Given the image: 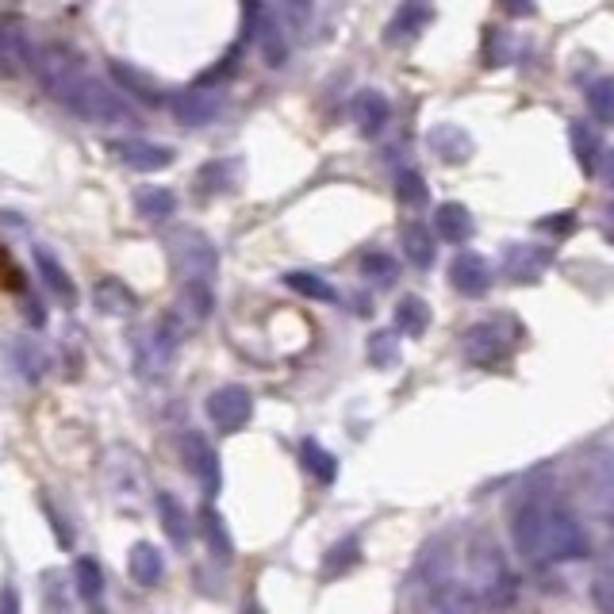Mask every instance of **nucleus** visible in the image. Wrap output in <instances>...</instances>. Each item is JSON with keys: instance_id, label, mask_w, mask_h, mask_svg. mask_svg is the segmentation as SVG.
<instances>
[{"instance_id": "obj_46", "label": "nucleus", "mask_w": 614, "mask_h": 614, "mask_svg": "<svg viewBox=\"0 0 614 614\" xmlns=\"http://www.w3.org/2000/svg\"><path fill=\"white\" fill-rule=\"evenodd\" d=\"M242 614H265L262 607H257V603L254 600H246V603H242Z\"/></svg>"}, {"instance_id": "obj_10", "label": "nucleus", "mask_w": 614, "mask_h": 614, "mask_svg": "<svg viewBox=\"0 0 614 614\" xmlns=\"http://www.w3.org/2000/svg\"><path fill=\"white\" fill-rule=\"evenodd\" d=\"M434 20V8L431 0H403L400 8H395V15L388 20L384 28V43H411V39L419 35V31L426 28V23Z\"/></svg>"}, {"instance_id": "obj_42", "label": "nucleus", "mask_w": 614, "mask_h": 614, "mask_svg": "<svg viewBox=\"0 0 614 614\" xmlns=\"http://www.w3.org/2000/svg\"><path fill=\"white\" fill-rule=\"evenodd\" d=\"M504 8H507L511 15H527V20H530V15H538V4H534V0H504Z\"/></svg>"}, {"instance_id": "obj_38", "label": "nucleus", "mask_w": 614, "mask_h": 614, "mask_svg": "<svg viewBox=\"0 0 614 614\" xmlns=\"http://www.w3.org/2000/svg\"><path fill=\"white\" fill-rule=\"evenodd\" d=\"M361 273H366L369 280H381V285H388V280H395V262L388 254H381V250H373V254L361 257Z\"/></svg>"}, {"instance_id": "obj_39", "label": "nucleus", "mask_w": 614, "mask_h": 614, "mask_svg": "<svg viewBox=\"0 0 614 614\" xmlns=\"http://www.w3.org/2000/svg\"><path fill=\"white\" fill-rule=\"evenodd\" d=\"M592 600H595V607H600V614H614V572H607V576H595Z\"/></svg>"}, {"instance_id": "obj_2", "label": "nucleus", "mask_w": 614, "mask_h": 614, "mask_svg": "<svg viewBox=\"0 0 614 614\" xmlns=\"http://www.w3.org/2000/svg\"><path fill=\"white\" fill-rule=\"evenodd\" d=\"M587 549H592V541H587V530L576 522V515L564 511V507L546 504L541 538H538V569L541 564L580 561V557H587Z\"/></svg>"}, {"instance_id": "obj_3", "label": "nucleus", "mask_w": 614, "mask_h": 614, "mask_svg": "<svg viewBox=\"0 0 614 614\" xmlns=\"http://www.w3.org/2000/svg\"><path fill=\"white\" fill-rule=\"evenodd\" d=\"M169 257H173V269L181 273L184 285H212L215 269H220V254H215L212 239L192 227L169 234Z\"/></svg>"}, {"instance_id": "obj_15", "label": "nucleus", "mask_w": 614, "mask_h": 614, "mask_svg": "<svg viewBox=\"0 0 614 614\" xmlns=\"http://www.w3.org/2000/svg\"><path fill=\"white\" fill-rule=\"evenodd\" d=\"M426 147H431V154H438L442 161L457 166V161L473 158V135L460 131L457 124H438V127H431V135H426Z\"/></svg>"}, {"instance_id": "obj_13", "label": "nucleus", "mask_w": 614, "mask_h": 614, "mask_svg": "<svg viewBox=\"0 0 614 614\" xmlns=\"http://www.w3.org/2000/svg\"><path fill=\"white\" fill-rule=\"evenodd\" d=\"M388 119H392V104H388L384 93L361 88V93L353 96V124H358V131L366 135V139H377L388 127Z\"/></svg>"}, {"instance_id": "obj_5", "label": "nucleus", "mask_w": 614, "mask_h": 614, "mask_svg": "<svg viewBox=\"0 0 614 614\" xmlns=\"http://www.w3.org/2000/svg\"><path fill=\"white\" fill-rule=\"evenodd\" d=\"M250 415H254V395H250L242 384H223L208 395V419H212L223 434L246 426Z\"/></svg>"}, {"instance_id": "obj_40", "label": "nucleus", "mask_w": 614, "mask_h": 614, "mask_svg": "<svg viewBox=\"0 0 614 614\" xmlns=\"http://www.w3.org/2000/svg\"><path fill=\"white\" fill-rule=\"evenodd\" d=\"M538 227H541V231H549V234H569L572 227H576V215H572V212L549 215V220H541Z\"/></svg>"}, {"instance_id": "obj_24", "label": "nucleus", "mask_w": 614, "mask_h": 614, "mask_svg": "<svg viewBox=\"0 0 614 614\" xmlns=\"http://www.w3.org/2000/svg\"><path fill=\"white\" fill-rule=\"evenodd\" d=\"M93 304L100 315H127L135 311V293L127 285H119V280H100L93 293Z\"/></svg>"}, {"instance_id": "obj_22", "label": "nucleus", "mask_w": 614, "mask_h": 614, "mask_svg": "<svg viewBox=\"0 0 614 614\" xmlns=\"http://www.w3.org/2000/svg\"><path fill=\"white\" fill-rule=\"evenodd\" d=\"M200 534H204L208 549H212L220 561H231L234 557V541L227 534V522H223V515L215 511V507H204V511H200Z\"/></svg>"}, {"instance_id": "obj_28", "label": "nucleus", "mask_w": 614, "mask_h": 614, "mask_svg": "<svg viewBox=\"0 0 614 614\" xmlns=\"http://www.w3.org/2000/svg\"><path fill=\"white\" fill-rule=\"evenodd\" d=\"M257 39H262V54H265V62H269V66H285V59H288V43H285V35H280L277 20H273L269 12L257 15Z\"/></svg>"}, {"instance_id": "obj_41", "label": "nucleus", "mask_w": 614, "mask_h": 614, "mask_svg": "<svg viewBox=\"0 0 614 614\" xmlns=\"http://www.w3.org/2000/svg\"><path fill=\"white\" fill-rule=\"evenodd\" d=\"M280 4L288 8V15H293L296 23H304L307 15H311V0H280Z\"/></svg>"}, {"instance_id": "obj_30", "label": "nucleus", "mask_w": 614, "mask_h": 614, "mask_svg": "<svg viewBox=\"0 0 614 614\" xmlns=\"http://www.w3.org/2000/svg\"><path fill=\"white\" fill-rule=\"evenodd\" d=\"M300 460H304L307 473H311L315 480H322V484H330V480L338 476V460H335V454H327V449H322L315 438H304V442H300Z\"/></svg>"}, {"instance_id": "obj_7", "label": "nucleus", "mask_w": 614, "mask_h": 614, "mask_svg": "<svg viewBox=\"0 0 614 614\" xmlns=\"http://www.w3.org/2000/svg\"><path fill=\"white\" fill-rule=\"evenodd\" d=\"M553 265V250L534 246V242H515V246L504 250V273L515 280V285H534L541 273Z\"/></svg>"}, {"instance_id": "obj_8", "label": "nucleus", "mask_w": 614, "mask_h": 614, "mask_svg": "<svg viewBox=\"0 0 614 614\" xmlns=\"http://www.w3.org/2000/svg\"><path fill=\"white\" fill-rule=\"evenodd\" d=\"M108 150L124 161L127 169H139V173H158L173 161V150L161 147V142H147V139H116L108 142Z\"/></svg>"}, {"instance_id": "obj_43", "label": "nucleus", "mask_w": 614, "mask_h": 614, "mask_svg": "<svg viewBox=\"0 0 614 614\" xmlns=\"http://www.w3.org/2000/svg\"><path fill=\"white\" fill-rule=\"evenodd\" d=\"M0 614H20V592H15V587H4V592H0Z\"/></svg>"}, {"instance_id": "obj_25", "label": "nucleus", "mask_w": 614, "mask_h": 614, "mask_svg": "<svg viewBox=\"0 0 614 614\" xmlns=\"http://www.w3.org/2000/svg\"><path fill=\"white\" fill-rule=\"evenodd\" d=\"M35 265H39V273H43L46 288H51V293L59 296L62 304H74V280H70L66 269H62L59 257L46 254V250H35Z\"/></svg>"}, {"instance_id": "obj_18", "label": "nucleus", "mask_w": 614, "mask_h": 614, "mask_svg": "<svg viewBox=\"0 0 614 614\" xmlns=\"http://www.w3.org/2000/svg\"><path fill=\"white\" fill-rule=\"evenodd\" d=\"M569 142H572V154H576V166L584 169L587 177L600 169V158H603V142L600 135L592 131V127L584 124V119H572L569 124Z\"/></svg>"}, {"instance_id": "obj_17", "label": "nucleus", "mask_w": 614, "mask_h": 614, "mask_svg": "<svg viewBox=\"0 0 614 614\" xmlns=\"http://www.w3.org/2000/svg\"><path fill=\"white\" fill-rule=\"evenodd\" d=\"M434 231L442 234L446 242H468L476 234V223H473V212H468L465 204H442L438 212H434Z\"/></svg>"}, {"instance_id": "obj_23", "label": "nucleus", "mask_w": 614, "mask_h": 614, "mask_svg": "<svg viewBox=\"0 0 614 614\" xmlns=\"http://www.w3.org/2000/svg\"><path fill=\"white\" fill-rule=\"evenodd\" d=\"M403 242V254L411 257V265H419V269H431L434 265V234L431 227H423V223H407L400 234Z\"/></svg>"}, {"instance_id": "obj_26", "label": "nucleus", "mask_w": 614, "mask_h": 614, "mask_svg": "<svg viewBox=\"0 0 614 614\" xmlns=\"http://www.w3.org/2000/svg\"><path fill=\"white\" fill-rule=\"evenodd\" d=\"M12 361H15V369L28 377V381H43L46 369H51V358H46V350L39 342H28V338L12 342Z\"/></svg>"}, {"instance_id": "obj_21", "label": "nucleus", "mask_w": 614, "mask_h": 614, "mask_svg": "<svg viewBox=\"0 0 614 614\" xmlns=\"http://www.w3.org/2000/svg\"><path fill=\"white\" fill-rule=\"evenodd\" d=\"M426 327H431V304H426L423 296H403V300L395 304V330L407 338H419V335H426Z\"/></svg>"}, {"instance_id": "obj_33", "label": "nucleus", "mask_w": 614, "mask_h": 614, "mask_svg": "<svg viewBox=\"0 0 614 614\" xmlns=\"http://www.w3.org/2000/svg\"><path fill=\"white\" fill-rule=\"evenodd\" d=\"M587 108L600 124L614 127V77H600L592 88H587Z\"/></svg>"}, {"instance_id": "obj_32", "label": "nucleus", "mask_w": 614, "mask_h": 614, "mask_svg": "<svg viewBox=\"0 0 614 614\" xmlns=\"http://www.w3.org/2000/svg\"><path fill=\"white\" fill-rule=\"evenodd\" d=\"M74 584H77V592H81V600H85V603H96V600H100V592H104V572H100V564H96L93 557H81V561L74 564Z\"/></svg>"}, {"instance_id": "obj_44", "label": "nucleus", "mask_w": 614, "mask_h": 614, "mask_svg": "<svg viewBox=\"0 0 614 614\" xmlns=\"http://www.w3.org/2000/svg\"><path fill=\"white\" fill-rule=\"evenodd\" d=\"M603 181H607V189L614 192V150L607 154V166H603Z\"/></svg>"}, {"instance_id": "obj_29", "label": "nucleus", "mask_w": 614, "mask_h": 614, "mask_svg": "<svg viewBox=\"0 0 614 614\" xmlns=\"http://www.w3.org/2000/svg\"><path fill=\"white\" fill-rule=\"evenodd\" d=\"M361 561V541L358 538H342L338 546H330L327 561H322V576L335 580V576H346L350 569H358Z\"/></svg>"}, {"instance_id": "obj_37", "label": "nucleus", "mask_w": 614, "mask_h": 614, "mask_svg": "<svg viewBox=\"0 0 614 614\" xmlns=\"http://www.w3.org/2000/svg\"><path fill=\"white\" fill-rule=\"evenodd\" d=\"M369 361H373L377 369H388L400 361V342H395L392 330H377V335L369 338Z\"/></svg>"}, {"instance_id": "obj_14", "label": "nucleus", "mask_w": 614, "mask_h": 614, "mask_svg": "<svg viewBox=\"0 0 614 614\" xmlns=\"http://www.w3.org/2000/svg\"><path fill=\"white\" fill-rule=\"evenodd\" d=\"M169 112H173L184 127H200V124H212V119L220 116L223 100L215 93H181L169 100Z\"/></svg>"}, {"instance_id": "obj_35", "label": "nucleus", "mask_w": 614, "mask_h": 614, "mask_svg": "<svg viewBox=\"0 0 614 614\" xmlns=\"http://www.w3.org/2000/svg\"><path fill=\"white\" fill-rule=\"evenodd\" d=\"M395 197H400V204H407V208L426 204L423 173H419V169H400V173H395Z\"/></svg>"}, {"instance_id": "obj_27", "label": "nucleus", "mask_w": 614, "mask_h": 614, "mask_svg": "<svg viewBox=\"0 0 614 614\" xmlns=\"http://www.w3.org/2000/svg\"><path fill=\"white\" fill-rule=\"evenodd\" d=\"M234 177H239V166H234L231 158L208 161V166L197 173V192H200V197H212V192H227L231 184H234Z\"/></svg>"}, {"instance_id": "obj_4", "label": "nucleus", "mask_w": 614, "mask_h": 614, "mask_svg": "<svg viewBox=\"0 0 614 614\" xmlns=\"http://www.w3.org/2000/svg\"><path fill=\"white\" fill-rule=\"evenodd\" d=\"M468 561H473V580H476L473 592L480 595V600H496V603L511 600V576H507L504 561H499L496 546H491L488 538L473 541V549H468Z\"/></svg>"}, {"instance_id": "obj_11", "label": "nucleus", "mask_w": 614, "mask_h": 614, "mask_svg": "<svg viewBox=\"0 0 614 614\" xmlns=\"http://www.w3.org/2000/svg\"><path fill=\"white\" fill-rule=\"evenodd\" d=\"M173 346H177V330L169 327H154L147 338H139V373H147L150 381H158L166 373L169 358H173Z\"/></svg>"}, {"instance_id": "obj_31", "label": "nucleus", "mask_w": 614, "mask_h": 614, "mask_svg": "<svg viewBox=\"0 0 614 614\" xmlns=\"http://www.w3.org/2000/svg\"><path fill=\"white\" fill-rule=\"evenodd\" d=\"M135 208H139V215H147V220L161 223V220H169V215L177 212V197L169 189H142L139 197H135Z\"/></svg>"}, {"instance_id": "obj_16", "label": "nucleus", "mask_w": 614, "mask_h": 614, "mask_svg": "<svg viewBox=\"0 0 614 614\" xmlns=\"http://www.w3.org/2000/svg\"><path fill=\"white\" fill-rule=\"evenodd\" d=\"M431 603L438 614H484V600L465 584H454V580H442V584L431 587Z\"/></svg>"}, {"instance_id": "obj_12", "label": "nucleus", "mask_w": 614, "mask_h": 614, "mask_svg": "<svg viewBox=\"0 0 614 614\" xmlns=\"http://www.w3.org/2000/svg\"><path fill=\"white\" fill-rule=\"evenodd\" d=\"M460 350H465V358L473 361V366H496V361H504V353H507V338L499 335L491 322H480V327L465 330Z\"/></svg>"}, {"instance_id": "obj_20", "label": "nucleus", "mask_w": 614, "mask_h": 614, "mask_svg": "<svg viewBox=\"0 0 614 614\" xmlns=\"http://www.w3.org/2000/svg\"><path fill=\"white\" fill-rule=\"evenodd\" d=\"M158 519H161V530H166V538L173 541L177 549H184L192 541V522L189 515H184V507L177 504L169 491H161L158 496Z\"/></svg>"}, {"instance_id": "obj_1", "label": "nucleus", "mask_w": 614, "mask_h": 614, "mask_svg": "<svg viewBox=\"0 0 614 614\" xmlns=\"http://www.w3.org/2000/svg\"><path fill=\"white\" fill-rule=\"evenodd\" d=\"M31 66H35L39 81L51 96H59L70 112H77L81 119H93V124H131L135 112L124 104V96L116 88H108L100 77L85 74L74 54L59 51H31Z\"/></svg>"}, {"instance_id": "obj_36", "label": "nucleus", "mask_w": 614, "mask_h": 614, "mask_svg": "<svg viewBox=\"0 0 614 614\" xmlns=\"http://www.w3.org/2000/svg\"><path fill=\"white\" fill-rule=\"evenodd\" d=\"M112 77H116L124 88H131L135 96H142L147 104H158V88H154V81L142 77V74H135L131 66H124V62H112Z\"/></svg>"}, {"instance_id": "obj_19", "label": "nucleus", "mask_w": 614, "mask_h": 614, "mask_svg": "<svg viewBox=\"0 0 614 614\" xmlns=\"http://www.w3.org/2000/svg\"><path fill=\"white\" fill-rule=\"evenodd\" d=\"M127 569H131V580L139 587H158L161 576H166V561H161V553L150 546V541L131 546V561H127Z\"/></svg>"}, {"instance_id": "obj_45", "label": "nucleus", "mask_w": 614, "mask_h": 614, "mask_svg": "<svg viewBox=\"0 0 614 614\" xmlns=\"http://www.w3.org/2000/svg\"><path fill=\"white\" fill-rule=\"evenodd\" d=\"M603 227H607V239H614V204L603 212Z\"/></svg>"}, {"instance_id": "obj_34", "label": "nucleus", "mask_w": 614, "mask_h": 614, "mask_svg": "<svg viewBox=\"0 0 614 614\" xmlns=\"http://www.w3.org/2000/svg\"><path fill=\"white\" fill-rule=\"evenodd\" d=\"M285 285L293 288V293L307 296V300H322V304L338 300V293H335V288H330L322 277H315V273H288V277H285Z\"/></svg>"}, {"instance_id": "obj_6", "label": "nucleus", "mask_w": 614, "mask_h": 614, "mask_svg": "<svg viewBox=\"0 0 614 614\" xmlns=\"http://www.w3.org/2000/svg\"><path fill=\"white\" fill-rule=\"evenodd\" d=\"M177 454H181V465L189 468L192 476H197L200 484H204L208 496H215L223 484V473H220V457H215V449L204 442V434L189 431L181 434V442H177Z\"/></svg>"}, {"instance_id": "obj_9", "label": "nucleus", "mask_w": 614, "mask_h": 614, "mask_svg": "<svg viewBox=\"0 0 614 614\" xmlns=\"http://www.w3.org/2000/svg\"><path fill=\"white\" fill-rule=\"evenodd\" d=\"M449 285L460 296H484L491 285V265L480 254H473V250H460L454 262H449Z\"/></svg>"}]
</instances>
